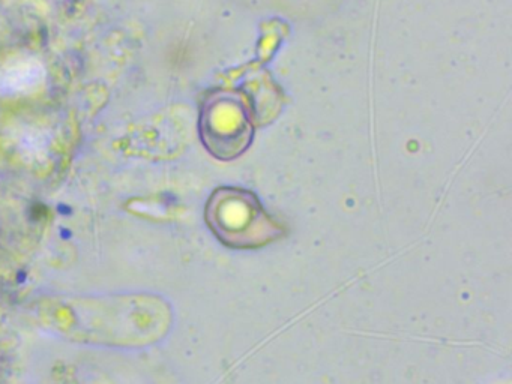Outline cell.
I'll list each match as a JSON object with an SVG mask.
<instances>
[{"label": "cell", "instance_id": "1", "mask_svg": "<svg viewBox=\"0 0 512 384\" xmlns=\"http://www.w3.org/2000/svg\"><path fill=\"white\" fill-rule=\"evenodd\" d=\"M205 221L218 242L230 249H260L286 236V227L266 212L247 189H215L205 207Z\"/></svg>", "mask_w": 512, "mask_h": 384}, {"label": "cell", "instance_id": "2", "mask_svg": "<svg viewBox=\"0 0 512 384\" xmlns=\"http://www.w3.org/2000/svg\"><path fill=\"white\" fill-rule=\"evenodd\" d=\"M199 128L212 156L221 161L239 158L254 138L250 101L238 90H215L203 102Z\"/></svg>", "mask_w": 512, "mask_h": 384}]
</instances>
